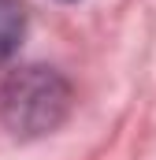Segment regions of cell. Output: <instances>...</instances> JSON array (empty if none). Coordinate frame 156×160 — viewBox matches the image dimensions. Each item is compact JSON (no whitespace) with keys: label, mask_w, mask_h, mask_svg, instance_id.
<instances>
[{"label":"cell","mask_w":156,"mask_h":160,"mask_svg":"<svg viewBox=\"0 0 156 160\" xmlns=\"http://www.w3.org/2000/svg\"><path fill=\"white\" fill-rule=\"evenodd\" d=\"M71 108V86L48 67L15 71L0 89V116L15 134H48Z\"/></svg>","instance_id":"1"},{"label":"cell","mask_w":156,"mask_h":160,"mask_svg":"<svg viewBox=\"0 0 156 160\" xmlns=\"http://www.w3.org/2000/svg\"><path fill=\"white\" fill-rule=\"evenodd\" d=\"M26 34V8L22 0H0V63L19 48Z\"/></svg>","instance_id":"2"}]
</instances>
